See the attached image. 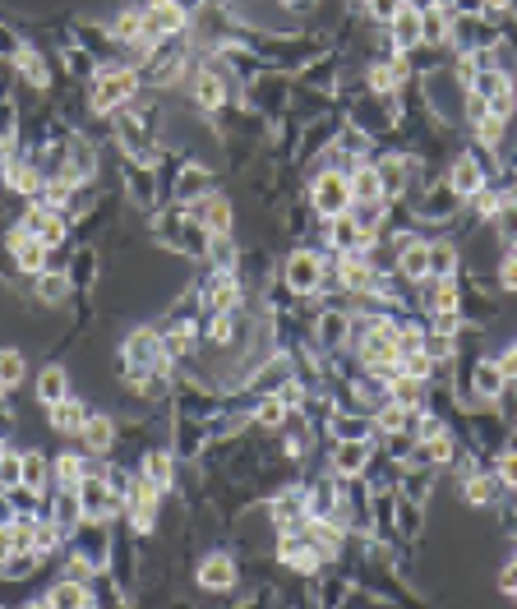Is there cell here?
Wrapping results in <instances>:
<instances>
[{"label":"cell","instance_id":"43","mask_svg":"<svg viewBox=\"0 0 517 609\" xmlns=\"http://www.w3.org/2000/svg\"><path fill=\"white\" fill-rule=\"evenodd\" d=\"M494 365L504 370V379H517V347H513V351H504V356L494 360Z\"/></svg>","mask_w":517,"mask_h":609},{"label":"cell","instance_id":"37","mask_svg":"<svg viewBox=\"0 0 517 609\" xmlns=\"http://www.w3.org/2000/svg\"><path fill=\"white\" fill-rule=\"evenodd\" d=\"M402 374H411V379H430V374H434V356L425 347L407 351V356H402Z\"/></svg>","mask_w":517,"mask_h":609},{"label":"cell","instance_id":"29","mask_svg":"<svg viewBox=\"0 0 517 609\" xmlns=\"http://www.w3.org/2000/svg\"><path fill=\"white\" fill-rule=\"evenodd\" d=\"M388 397L402 406H421L425 402V379H411V374L397 370L393 379H388Z\"/></svg>","mask_w":517,"mask_h":609},{"label":"cell","instance_id":"30","mask_svg":"<svg viewBox=\"0 0 517 609\" xmlns=\"http://www.w3.org/2000/svg\"><path fill=\"white\" fill-rule=\"evenodd\" d=\"M347 333H351V314L328 310L324 319H319V342H324V347H342V342H347Z\"/></svg>","mask_w":517,"mask_h":609},{"label":"cell","instance_id":"20","mask_svg":"<svg viewBox=\"0 0 517 609\" xmlns=\"http://www.w3.org/2000/svg\"><path fill=\"white\" fill-rule=\"evenodd\" d=\"M388 24H393V47L397 51L421 47V10H416V5H402Z\"/></svg>","mask_w":517,"mask_h":609},{"label":"cell","instance_id":"21","mask_svg":"<svg viewBox=\"0 0 517 609\" xmlns=\"http://www.w3.org/2000/svg\"><path fill=\"white\" fill-rule=\"evenodd\" d=\"M347 185H351V203H384L379 171H374V167H351L347 171Z\"/></svg>","mask_w":517,"mask_h":609},{"label":"cell","instance_id":"34","mask_svg":"<svg viewBox=\"0 0 517 609\" xmlns=\"http://www.w3.org/2000/svg\"><path fill=\"white\" fill-rule=\"evenodd\" d=\"M139 476H148L157 490H167L171 485V453H144V471H139Z\"/></svg>","mask_w":517,"mask_h":609},{"label":"cell","instance_id":"7","mask_svg":"<svg viewBox=\"0 0 517 609\" xmlns=\"http://www.w3.org/2000/svg\"><path fill=\"white\" fill-rule=\"evenodd\" d=\"M157 485L148 476H139L130 485V490H125V508H130V522L139 526V531H153V522H157Z\"/></svg>","mask_w":517,"mask_h":609},{"label":"cell","instance_id":"11","mask_svg":"<svg viewBox=\"0 0 517 609\" xmlns=\"http://www.w3.org/2000/svg\"><path fill=\"white\" fill-rule=\"evenodd\" d=\"M241 296H245V287H241V277L236 273H217L213 287L204 291V300H208V310L213 314H236L241 310Z\"/></svg>","mask_w":517,"mask_h":609},{"label":"cell","instance_id":"13","mask_svg":"<svg viewBox=\"0 0 517 609\" xmlns=\"http://www.w3.org/2000/svg\"><path fill=\"white\" fill-rule=\"evenodd\" d=\"M79 448H84V453H111V448H116V420L88 416L84 430H79Z\"/></svg>","mask_w":517,"mask_h":609},{"label":"cell","instance_id":"39","mask_svg":"<svg viewBox=\"0 0 517 609\" xmlns=\"http://www.w3.org/2000/svg\"><path fill=\"white\" fill-rule=\"evenodd\" d=\"M407 0H365V10H370V19H379V24H388L397 10H402Z\"/></svg>","mask_w":517,"mask_h":609},{"label":"cell","instance_id":"31","mask_svg":"<svg viewBox=\"0 0 517 609\" xmlns=\"http://www.w3.org/2000/svg\"><path fill=\"white\" fill-rule=\"evenodd\" d=\"M208 259H213L217 273H236V263H241V254H236L231 236H213V240H208Z\"/></svg>","mask_w":517,"mask_h":609},{"label":"cell","instance_id":"26","mask_svg":"<svg viewBox=\"0 0 517 609\" xmlns=\"http://www.w3.org/2000/svg\"><path fill=\"white\" fill-rule=\"evenodd\" d=\"M88 600H93V596H88V586H84V582H70V577H61V582L51 586V591H47L42 600H37V605L65 609V605H88Z\"/></svg>","mask_w":517,"mask_h":609},{"label":"cell","instance_id":"12","mask_svg":"<svg viewBox=\"0 0 517 609\" xmlns=\"http://www.w3.org/2000/svg\"><path fill=\"white\" fill-rule=\"evenodd\" d=\"M393 254H397V273H402V277H425V273H430V245H425V240L397 236Z\"/></svg>","mask_w":517,"mask_h":609},{"label":"cell","instance_id":"1","mask_svg":"<svg viewBox=\"0 0 517 609\" xmlns=\"http://www.w3.org/2000/svg\"><path fill=\"white\" fill-rule=\"evenodd\" d=\"M134 97H139V70L134 65H102L93 74V88H88V107L97 116H111V111L130 107Z\"/></svg>","mask_w":517,"mask_h":609},{"label":"cell","instance_id":"23","mask_svg":"<svg viewBox=\"0 0 517 609\" xmlns=\"http://www.w3.org/2000/svg\"><path fill=\"white\" fill-rule=\"evenodd\" d=\"M107 33L116 37V47H134V42H144V10H121L116 19H111Z\"/></svg>","mask_w":517,"mask_h":609},{"label":"cell","instance_id":"40","mask_svg":"<svg viewBox=\"0 0 517 609\" xmlns=\"http://www.w3.org/2000/svg\"><path fill=\"white\" fill-rule=\"evenodd\" d=\"M0 485H5V490H14V485H19V453H5L0 457Z\"/></svg>","mask_w":517,"mask_h":609},{"label":"cell","instance_id":"10","mask_svg":"<svg viewBox=\"0 0 517 609\" xmlns=\"http://www.w3.org/2000/svg\"><path fill=\"white\" fill-rule=\"evenodd\" d=\"M47 420L61 439H79V430H84V420H88V406L79 397H61L56 406H47Z\"/></svg>","mask_w":517,"mask_h":609},{"label":"cell","instance_id":"25","mask_svg":"<svg viewBox=\"0 0 517 609\" xmlns=\"http://www.w3.org/2000/svg\"><path fill=\"white\" fill-rule=\"evenodd\" d=\"M28 365H24V351H14V347H0V393L10 397L19 393V383H24Z\"/></svg>","mask_w":517,"mask_h":609},{"label":"cell","instance_id":"38","mask_svg":"<svg viewBox=\"0 0 517 609\" xmlns=\"http://www.w3.org/2000/svg\"><path fill=\"white\" fill-rule=\"evenodd\" d=\"M208 337H213L217 347L236 342V314H213V323H208Z\"/></svg>","mask_w":517,"mask_h":609},{"label":"cell","instance_id":"19","mask_svg":"<svg viewBox=\"0 0 517 609\" xmlns=\"http://www.w3.org/2000/svg\"><path fill=\"white\" fill-rule=\"evenodd\" d=\"M33 291H37V300H42V305H61V300L74 291V282H70V273H65V268H42V273L33 277Z\"/></svg>","mask_w":517,"mask_h":609},{"label":"cell","instance_id":"4","mask_svg":"<svg viewBox=\"0 0 517 609\" xmlns=\"http://www.w3.org/2000/svg\"><path fill=\"white\" fill-rule=\"evenodd\" d=\"M185 33V5L181 0H162V5H148L144 10V37L148 42H171V37Z\"/></svg>","mask_w":517,"mask_h":609},{"label":"cell","instance_id":"33","mask_svg":"<svg viewBox=\"0 0 517 609\" xmlns=\"http://www.w3.org/2000/svg\"><path fill=\"white\" fill-rule=\"evenodd\" d=\"M476 144H481V148H499V144H504V116L485 111V116L476 120Z\"/></svg>","mask_w":517,"mask_h":609},{"label":"cell","instance_id":"22","mask_svg":"<svg viewBox=\"0 0 517 609\" xmlns=\"http://www.w3.org/2000/svg\"><path fill=\"white\" fill-rule=\"evenodd\" d=\"M208 190H213V176H208V167H181V176H176V199H181V203H199Z\"/></svg>","mask_w":517,"mask_h":609},{"label":"cell","instance_id":"24","mask_svg":"<svg viewBox=\"0 0 517 609\" xmlns=\"http://www.w3.org/2000/svg\"><path fill=\"white\" fill-rule=\"evenodd\" d=\"M425 305H430L434 319H439V314H457V287H453V277H430V287H425Z\"/></svg>","mask_w":517,"mask_h":609},{"label":"cell","instance_id":"41","mask_svg":"<svg viewBox=\"0 0 517 609\" xmlns=\"http://www.w3.org/2000/svg\"><path fill=\"white\" fill-rule=\"evenodd\" d=\"M499 480H504V485H513V490H517V448H508V453L499 457Z\"/></svg>","mask_w":517,"mask_h":609},{"label":"cell","instance_id":"15","mask_svg":"<svg viewBox=\"0 0 517 609\" xmlns=\"http://www.w3.org/2000/svg\"><path fill=\"white\" fill-rule=\"evenodd\" d=\"M47 503H51V522L61 526L65 536H70L74 526L84 522V508H79V490H70V485H61V490L51 494Z\"/></svg>","mask_w":517,"mask_h":609},{"label":"cell","instance_id":"28","mask_svg":"<svg viewBox=\"0 0 517 609\" xmlns=\"http://www.w3.org/2000/svg\"><path fill=\"white\" fill-rule=\"evenodd\" d=\"M88 471H93V466H88L79 453H61L56 462H51V480H56V485H70V490H79V480H84Z\"/></svg>","mask_w":517,"mask_h":609},{"label":"cell","instance_id":"3","mask_svg":"<svg viewBox=\"0 0 517 609\" xmlns=\"http://www.w3.org/2000/svg\"><path fill=\"white\" fill-rule=\"evenodd\" d=\"M287 287L296 291V296H314V291H324V273H328V263L319 259L314 250H296L287 259Z\"/></svg>","mask_w":517,"mask_h":609},{"label":"cell","instance_id":"8","mask_svg":"<svg viewBox=\"0 0 517 609\" xmlns=\"http://www.w3.org/2000/svg\"><path fill=\"white\" fill-rule=\"evenodd\" d=\"M227 93H231V84H227V74L222 70H213V65H204V70H194V79H190V97L199 102L204 111H217L222 102H227Z\"/></svg>","mask_w":517,"mask_h":609},{"label":"cell","instance_id":"9","mask_svg":"<svg viewBox=\"0 0 517 609\" xmlns=\"http://www.w3.org/2000/svg\"><path fill=\"white\" fill-rule=\"evenodd\" d=\"M485 185V167H481V157L476 153H462L453 162V171H448V190L457 194V199H471V194Z\"/></svg>","mask_w":517,"mask_h":609},{"label":"cell","instance_id":"27","mask_svg":"<svg viewBox=\"0 0 517 609\" xmlns=\"http://www.w3.org/2000/svg\"><path fill=\"white\" fill-rule=\"evenodd\" d=\"M504 370L494 365V360H481L476 365V374H471V388H476V397H485V402H494V397L504 393Z\"/></svg>","mask_w":517,"mask_h":609},{"label":"cell","instance_id":"42","mask_svg":"<svg viewBox=\"0 0 517 609\" xmlns=\"http://www.w3.org/2000/svg\"><path fill=\"white\" fill-rule=\"evenodd\" d=\"M499 282H504L508 291H517V254H508L504 268H499Z\"/></svg>","mask_w":517,"mask_h":609},{"label":"cell","instance_id":"32","mask_svg":"<svg viewBox=\"0 0 517 609\" xmlns=\"http://www.w3.org/2000/svg\"><path fill=\"white\" fill-rule=\"evenodd\" d=\"M462 480H467V485H462V494H467L471 508H490L494 494H499V490H494V480L490 476H476V471H471V476H462Z\"/></svg>","mask_w":517,"mask_h":609},{"label":"cell","instance_id":"17","mask_svg":"<svg viewBox=\"0 0 517 609\" xmlns=\"http://www.w3.org/2000/svg\"><path fill=\"white\" fill-rule=\"evenodd\" d=\"M33 393H37L42 406H56L61 397H70V370H65V365H47V370L37 374Z\"/></svg>","mask_w":517,"mask_h":609},{"label":"cell","instance_id":"35","mask_svg":"<svg viewBox=\"0 0 517 609\" xmlns=\"http://www.w3.org/2000/svg\"><path fill=\"white\" fill-rule=\"evenodd\" d=\"M453 268H457L453 245H430V273L425 277H453Z\"/></svg>","mask_w":517,"mask_h":609},{"label":"cell","instance_id":"2","mask_svg":"<svg viewBox=\"0 0 517 609\" xmlns=\"http://www.w3.org/2000/svg\"><path fill=\"white\" fill-rule=\"evenodd\" d=\"M310 203H314V213H319V217L347 213V208H351L347 171H337V167H324V171H319V176H314V185H310Z\"/></svg>","mask_w":517,"mask_h":609},{"label":"cell","instance_id":"45","mask_svg":"<svg viewBox=\"0 0 517 609\" xmlns=\"http://www.w3.org/2000/svg\"><path fill=\"white\" fill-rule=\"evenodd\" d=\"M481 5H485V10H490V14H504L508 5H513V0H481Z\"/></svg>","mask_w":517,"mask_h":609},{"label":"cell","instance_id":"47","mask_svg":"<svg viewBox=\"0 0 517 609\" xmlns=\"http://www.w3.org/2000/svg\"><path fill=\"white\" fill-rule=\"evenodd\" d=\"M513 347H517V342H513Z\"/></svg>","mask_w":517,"mask_h":609},{"label":"cell","instance_id":"6","mask_svg":"<svg viewBox=\"0 0 517 609\" xmlns=\"http://www.w3.org/2000/svg\"><path fill=\"white\" fill-rule=\"evenodd\" d=\"M194 222H199L208 236H231V222H236V213H231V199H227V194L208 190L204 199L194 203Z\"/></svg>","mask_w":517,"mask_h":609},{"label":"cell","instance_id":"46","mask_svg":"<svg viewBox=\"0 0 517 609\" xmlns=\"http://www.w3.org/2000/svg\"><path fill=\"white\" fill-rule=\"evenodd\" d=\"M508 383H513V393H517V379H508Z\"/></svg>","mask_w":517,"mask_h":609},{"label":"cell","instance_id":"5","mask_svg":"<svg viewBox=\"0 0 517 609\" xmlns=\"http://www.w3.org/2000/svg\"><path fill=\"white\" fill-rule=\"evenodd\" d=\"M370 457H374L370 434H361V439H337L333 443V476H342V480L361 476L365 466H370Z\"/></svg>","mask_w":517,"mask_h":609},{"label":"cell","instance_id":"36","mask_svg":"<svg viewBox=\"0 0 517 609\" xmlns=\"http://www.w3.org/2000/svg\"><path fill=\"white\" fill-rule=\"evenodd\" d=\"M287 411H291V406L282 402V393H264V402H259V425H268V430H273V425H282V420H287Z\"/></svg>","mask_w":517,"mask_h":609},{"label":"cell","instance_id":"18","mask_svg":"<svg viewBox=\"0 0 517 609\" xmlns=\"http://www.w3.org/2000/svg\"><path fill=\"white\" fill-rule=\"evenodd\" d=\"M14 70H19V79H24L28 88H37V93H42V88L51 84L47 56H42L37 47H19V56H14Z\"/></svg>","mask_w":517,"mask_h":609},{"label":"cell","instance_id":"44","mask_svg":"<svg viewBox=\"0 0 517 609\" xmlns=\"http://www.w3.org/2000/svg\"><path fill=\"white\" fill-rule=\"evenodd\" d=\"M14 554V526H0V563Z\"/></svg>","mask_w":517,"mask_h":609},{"label":"cell","instance_id":"16","mask_svg":"<svg viewBox=\"0 0 517 609\" xmlns=\"http://www.w3.org/2000/svg\"><path fill=\"white\" fill-rule=\"evenodd\" d=\"M199 586H204V591H231V586H236V563H231L227 554H208V559L199 563Z\"/></svg>","mask_w":517,"mask_h":609},{"label":"cell","instance_id":"14","mask_svg":"<svg viewBox=\"0 0 517 609\" xmlns=\"http://www.w3.org/2000/svg\"><path fill=\"white\" fill-rule=\"evenodd\" d=\"M19 485L24 490H51V457H42V448H28L19 453Z\"/></svg>","mask_w":517,"mask_h":609}]
</instances>
